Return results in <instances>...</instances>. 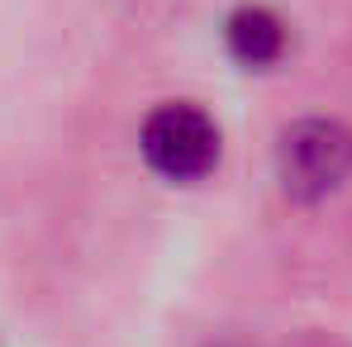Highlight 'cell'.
<instances>
[{
	"label": "cell",
	"instance_id": "cell-3",
	"mask_svg": "<svg viewBox=\"0 0 352 347\" xmlns=\"http://www.w3.org/2000/svg\"><path fill=\"white\" fill-rule=\"evenodd\" d=\"M224 48L238 67L262 71L286 53V24L267 10V5H238L224 24Z\"/></svg>",
	"mask_w": 352,
	"mask_h": 347
},
{
	"label": "cell",
	"instance_id": "cell-1",
	"mask_svg": "<svg viewBox=\"0 0 352 347\" xmlns=\"http://www.w3.org/2000/svg\"><path fill=\"white\" fill-rule=\"evenodd\" d=\"M138 148H143V162L162 181L176 186H195L219 167V153H224V138H219V124L205 115L200 105H157L153 115L143 119V133H138Z\"/></svg>",
	"mask_w": 352,
	"mask_h": 347
},
{
	"label": "cell",
	"instance_id": "cell-2",
	"mask_svg": "<svg viewBox=\"0 0 352 347\" xmlns=\"http://www.w3.org/2000/svg\"><path fill=\"white\" fill-rule=\"evenodd\" d=\"M276 176H281V190L300 205L329 200L352 176V128L338 119L291 124L276 148Z\"/></svg>",
	"mask_w": 352,
	"mask_h": 347
}]
</instances>
